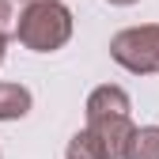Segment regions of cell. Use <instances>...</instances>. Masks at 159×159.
<instances>
[{"instance_id":"obj_1","label":"cell","mask_w":159,"mask_h":159,"mask_svg":"<svg viewBox=\"0 0 159 159\" xmlns=\"http://www.w3.org/2000/svg\"><path fill=\"white\" fill-rule=\"evenodd\" d=\"M72 30H76V23H72V8L65 0H34L30 11L23 15L19 42L30 53H53V49L68 46Z\"/></svg>"},{"instance_id":"obj_2","label":"cell","mask_w":159,"mask_h":159,"mask_svg":"<svg viewBox=\"0 0 159 159\" xmlns=\"http://www.w3.org/2000/svg\"><path fill=\"white\" fill-rule=\"evenodd\" d=\"M110 57L133 76H152L159 72V23L144 27H125L110 38Z\"/></svg>"},{"instance_id":"obj_3","label":"cell","mask_w":159,"mask_h":159,"mask_svg":"<svg viewBox=\"0 0 159 159\" xmlns=\"http://www.w3.org/2000/svg\"><path fill=\"white\" fill-rule=\"evenodd\" d=\"M87 129L102 140V148L110 152V159H121L125 148H129V140H133V133H136L133 114H121V117H95V121H87Z\"/></svg>"},{"instance_id":"obj_4","label":"cell","mask_w":159,"mask_h":159,"mask_svg":"<svg viewBox=\"0 0 159 159\" xmlns=\"http://www.w3.org/2000/svg\"><path fill=\"white\" fill-rule=\"evenodd\" d=\"M133 110V98L125 87H117V84H102V87H95L87 95V102H84V114H87V121H95V117H121Z\"/></svg>"},{"instance_id":"obj_5","label":"cell","mask_w":159,"mask_h":159,"mask_svg":"<svg viewBox=\"0 0 159 159\" xmlns=\"http://www.w3.org/2000/svg\"><path fill=\"white\" fill-rule=\"evenodd\" d=\"M34 106V95L23 84H0V121H19Z\"/></svg>"},{"instance_id":"obj_6","label":"cell","mask_w":159,"mask_h":159,"mask_svg":"<svg viewBox=\"0 0 159 159\" xmlns=\"http://www.w3.org/2000/svg\"><path fill=\"white\" fill-rule=\"evenodd\" d=\"M121 159H159V125H140Z\"/></svg>"},{"instance_id":"obj_7","label":"cell","mask_w":159,"mask_h":159,"mask_svg":"<svg viewBox=\"0 0 159 159\" xmlns=\"http://www.w3.org/2000/svg\"><path fill=\"white\" fill-rule=\"evenodd\" d=\"M65 159H110V152L102 148V140L91 129H80L68 140V148H65Z\"/></svg>"},{"instance_id":"obj_8","label":"cell","mask_w":159,"mask_h":159,"mask_svg":"<svg viewBox=\"0 0 159 159\" xmlns=\"http://www.w3.org/2000/svg\"><path fill=\"white\" fill-rule=\"evenodd\" d=\"M34 0H0V38H19V27H23V15L30 11Z\"/></svg>"},{"instance_id":"obj_9","label":"cell","mask_w":159,"mask_h":159,"mask_svg":"<svg viewBox=\"0 0 159 159\" xmlns=\"http://www.w3.org/2000/svg\"><path fill=\"white\" fill-rule=\"evenodd\" d=\"M106 4H114V8H133V4H140V0H106Z\"/></svg>"},{"instance_id":"obj_10","label":"cell","mask_w":159,"mask_h":159,"mask_svg":"<svg viewBox=\"0 0 159 159\" xmlns=\"http://www.w3.org/2000/svg\"><path fill=\"white\" fill-rule=\"evenodd\" d=\"M4 46H8V42H4V38H0V65H4V53H8Z\"/></svg>"}]
</instances>
